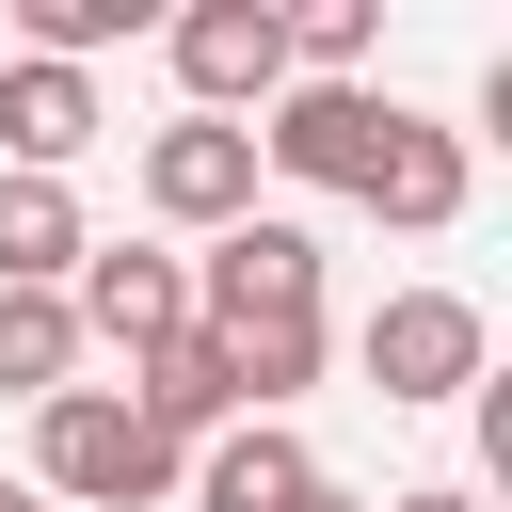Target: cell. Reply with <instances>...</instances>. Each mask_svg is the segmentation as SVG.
Here are the masks:
<instances>
[{"label": "cell", "instance_id": "6da1fadb", "mask_svg": "<svg viewBox=\"0 0 512 512\" xmlns=\"http://www.w3.org/2000/svg\"><path fill=\"white\" fill-rule=\"evenodd\" d=\"M176 480H192V448H160L112 384L32 400V496H48V512H160Z\"/></svg>", "mask_w": 512, "mask_h": 512}, {"label": "cell", "instance_id": "7a4b0ae2", "mask_svg": "<svg viewBox=\"0 0 512 512\" xmlns=\"http://www.w3.org/2000/svg\"><path fill=\"white\" fill-rule=\"evenodd\" d=\"M256 320H320V240L288 208H240L192 256V336H256Z\"/></svg>", "mask_w": 512, "mask_h": 512}, {"label": "cell", "instance_id": "3957f363", "mask_svg": "<svg viewBox=\"0 0 512 512\" xmlns=\"http://www.w3.org/2000/svg\"><path fill=\"white\" fill-rule=\"evenodd\" d=\"M352 368H368L384 400H464V384L496 368V320H480L464 288H384L368 336H352Z\"/></svg>", "mask_w": 512, "mask_h": 512}, {"label": "cell", "instance_id": "277c9868", "mask_svg": "<svg viewBox=\"0 0 512 512\" xmlns=\"http://www.w3.org/2000/svg\"><path fill=\"white\" fill-rule=\"evenodd\" d=\"M160 48H176V80H192L208 128H240V112L288 96V0H192V16H160Z\"/></svg>", "mask_w": 512, "mask_h": 512}, {"label": "cell", "instance_id": "5b68a950", "mask_svg": "<svg viewBox=\"0 0 512 512\" xmlns=\"http://www.w3.org/2000/svg\"><path fill=\"white\" fill-rule=\"evenodd\" d=\"M384 112H400V96H368V80H288V96L256 112V176L368 192V144H384Z\"/></svg>", "mask_w": 512, "mask_h": 512}, {"label": "cell", "instance_id": "8992f818", "mask_svg": "<svg viewBox=\"0 0 512 512\" xmlns=\"http://www.w3.org/2000/svg\"><path fill=\"white\" fill-rule=\"evenodd\" d=\"M64 320H80V352L112 336V352L144 368L160 336H192V256H160V240H96V256L64 272Z\"/></svg>", "mask_w": 512, "mask_h": 512}, {"label": "cell", "instance_id": "52a82bcc", "mask_svg": "<svg viewBox=\"0 0 512 512\" xmlns=\"http://www.w3.org/2000/svg\"><path fill=\"white\" fill-rule=\"evenodd\" d=\"M144 208H160V224H192V240H224V224L256 208V128H208V112L144 128Z\"/></svg>", "mask_w": 512, "mask_h": 512}, {"label": "cell", "instance_id": "ba28073f", "mask_svg": "<svg viewBox=\"0 0 512 512\" xmlns=\"http://www.w3.org/2000/svg\"><path fill=\"white\" fill-rule=\"evenodd\" d=\"M368 224H400V240H448L464 224V128H432V112H384V144H368V192H352Z\"/></svg>", "mask_w": 512, "mask_h": 512}, {"label": "cell", "instance_id": "9c48e42d", "mask_svg": "<svg viewBox=\"0 0 512 512\" xmlns=\"http://www.w3.org/2000/svg\"><path fill=\"white\" fill-rule=\"evenodd\" d=\"M112 400H128V416H144L160 448H208V432H240V368H224L208 336H160V352H144V368H128Z\"/></svg>", "mask_w": 512, "mask_h": 512}, {"label": "cell", "instance_id": "30bf717a", "mask_svg": "<svg viewBox=\"0 0 512 512\" xmlns=\"http://www.w3.org/2000/svg\"><path fill=\"white\" fill-rule=\"evenodd\" d=\"M304 496H320V464H304V432H288V416L208 432V464H192V512H304Z\"/></svg>", "mask_w": 512, "mask_h": 512}, {"label": "cell", "instance_id": "8fae6325", "mask_svg": "<svg viewBox=\"0 0 512 512\" xmlns=\"http://www.w3.org/2000/svg\"><path fill=\"white\" fill-rule=\"evenodd\" d=\"M0 144H16V176H64V160L96 144V80L16 48V64H0Z\"/></svg>", "mask_w": 512, "mask_h": 512}, {"label": "cell", "instance_id": "7c38bea8", "mask_svg": "<svg viewBox=\"0 0 512 512\" xmlns=\"http://www.w3.org/2000/svg\"><path fill=\"white\" fill-rule=\"evenodd\" d=\"M80 256H96L80 192H64V176H0V288H64Z\"/></svg>", "mask_w": 512, "mask_h": 512}, {"label": "cell", "instance_id": "4fadbf2b", "mask_svg": "<svg viewBox=\"0 0 512 512\" xmlns=\"http://www.w3.org/2000/svg\"><path fill=\"white\" fill-rule=\"evenodd\" d=\"M80 384V320L64 288H0V400H64Z\"/></svg>", "mask_w": 512, "mask_h": 512}, {"label": "cell", "instance_id": "5bb4252c", "mask_svg": "<svg viewBox=\"0 0 512 512\" xmlns=\"http://www.w3.org/2000/svg\"><path fill=\"white\" fill-rule=\"evenodd\" d=\"M208 352L240 368V416H288V400L320 384V352H336V336H320V320H256V336H208Z\"/></svg>", "mask_w": 512, "mask_h": 512}, {"label": "cell", "instance_id": "9a60e30c", "mask_svg": "<svg viewBox=\"0 0 512 512\" xmlns=\"http://www.w3.org/2000/svg\"><path fill=\"white\" fill-rule=\"evenodd\" d=\"M368 48H384V0H304L288 16V80H352Z\"/></svg>", "mask_w": 512, "mask_h": 512}, {"label": "cell", "instance_id": "2e32d148", "mask_svg": "<svg viewBox=\"0 0 512 512\" xmlns=\"http://www.w3.org/2000/svg\"><path fill=\"white\" fill-rule=\"evenodd\" d=\"M384 512H480V496H464V480H416V496H384Z\"/></svg>", "mask_w": 512, "mask_h": 512}, {"label": "cell", "instance_id": "e0dca14e", "mask_svg": "<svg viewBox=\"0 0 512 512\" xmlns=\"http://www.w3.org/2000/svg\"><path fill=\"white\" fill-rule=\"evenodd\" d=\"M304 512H368V496H336V480H320V496H304Z\"/></svg>", "mask_w": 512, "mask_h": 512}, {"label": "cell", "instance_id": "ac0fdd59", "mask_svg": "<svg viewBox=\"0 0 512 512\" xmlns=\"http://www.w3.org/2000/svg\"><path fill=\"white\" fill-rule=\"evenodd\" d=\"M0 512H48V496H32V480H0Z\"/></svg>", "mask_w": 512, "mask_h": 512}]
</instances>
